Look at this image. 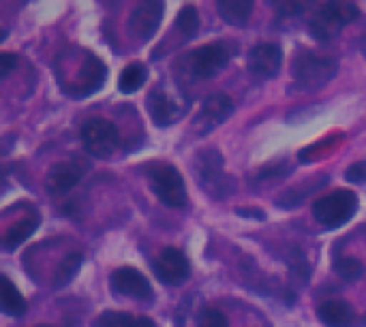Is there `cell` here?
I'll use <instances>...</instances> for the list:
<instances>
[{"label":"cell","instance_id":"4316f807","mask_svg":"<svg viewBox=\"0 0 366 327\" xmlns=\"http://www.w3.org/2000/svg\"><path fill=\"white\" fill-rule=\"evenodd\" d=\"M309 4L307 2H277L274 9H279L283 15H298L307 9Z\"/></svg>","mask_w":366,"mask_h":327},{"label":"cell","instance_id":"d6986e66","mask_svg":"<svg viewBox=\"0 0 366 327\" xmlns=\"http://www.w3.org/2000/svg\"><path fill=\"white\" fill-rule=\"evenodd\" d=\"M217 11L221 19H225L232 26H244L253 15V2L251 0H225L217 2Z\"/></svg>","mask_w":366,"mask_h":327},{"label":"cell","instance_id":"8fae6325","mask_svg":"<svg viewBox=\"0 0 366 327\" xmlns=\"http://www.w3.org/2000/svg\"><path fill=\"white\" fill-rule=\"evenodd\" d=\"M234 111V101L223 94V92H217V94H210L204 103H202V109L199 114L195 116V131L199 135H206L208 131L217 129L219 124H223Z\"/></svg>","mask_w":366,"mask_h":327},{"label":"cell","instance_id":"44dd1931","mask_svg":"<svg viewBox=\"0 0 366 327\" xmlns=\"http://www.w3.org/2000/svg\"><path fill=\"white\" fill-rule=\"evenodd\" d=\"M146 79H148V69L142 62H133V64L124 66V71L120 73L118 90L122 94H133L146 84Z\"/></svg>","mask_w":366,"mask_h":327},{"label":"cell","instance_id":"cb8c5ba5","mask_svg":"<svg viewBox=\"0 0 366 327\" xmlns=\"http://www.w3.org/2000/svg\"><path fill=\"white\" fill-rule=\"evenodd\" d=\"M335 270H337V274L343 281H356V278L362 276L365 266L358 259H354V257H341V259L335 261Z\"/></svg>","mask_w":366,"mask_h":327},{"label":"cell","instance_id":"7a4b0ae2","mask_svg":"<svg viewBox=\"0 0 366 327\" xmlns=\"http://www.w3.org/2000/svg\"><path fill=\"white\" fill-rule=\"evenodd\" d=\"M358 15L360 11L354 2H324L311 15L309 28L317 41H330L341 32L343 26L358 19Z\"/></svg>","mask_w":366,"mask_h":327},{"label":"cell","instance_id":"ac0fdd59","mask_svg":"<svg viewBox=\"0 0 366 327\" xmlns=\"http://www.w3.org/2000/svg\"><path fill=\"white\" fill-rule=\"evenodd\" d=\"M92 327H157V323L142 315L131 313H118V311H105L94 319Z\"/></svg>","mask_w":366,"mask_h":327},{"label":"cell","instance_id":"4fadbf2b","mask_svg":"<svg viewBox=\"0 0 366 327\" xmlns=\"http://www.w3.org/2000/svg\"><path fill=\"white\" fill-rule=\"evenodd\" d=\"M283 49L277 43H259L249 51V71L259 79H270L279 73Z\"/></svg>","mask_w":366,"mask_h":327},{"label":"cell","instance_id":"f1b7e54d","mask_svg":"<svg viewBox=\"0 0 366 327\" xmlns=\"http://www.w3.org/2000/svg\"><path fill=\"white\" fill-rule=\"evenodd\" d=\"M236 214H238V216H253V218H259V221L266 218V214H264L262 210H244V208H242V210H236Z\"/></svg>","mask_w":366,"mask_h":327},{"label":"cell","instance_id":"484cf974","mask_svg":"<svg viewBox=\"0 0 366 327\" xmlns=\"http://www.w3.org/2000/svg\"><path fill=\"white\" fill-rule=\"evenodd\" d=\"M345 178L350 180V182H354V184H360V182H366V163H354L350 169H347V173H345Z\"/></svg>","mask_w":366,"mask_h":327},{"label":"cell","instance_id":"277c9868","mask_svg":"<svg viewBox=\"0 0 366 327\" xmlns=\"http://www.w3.org/2000/svg\"><path fill=\"white\" fill-rule=\"evenodd\" d=\"M148 180L152 193L159 197V201L167 208L180 210L187 206V186L180 176V171L174 165L157 163L148 169Z\"/></svg>","mask_w":366,"mask_h":327},{"label":"cell","instance_id":"9c48e42d","mask_svg":"<svg viewBox=\"0 0 366 327\" xmlns=\"http://www.w3.org/2000/svg\"><path fill=\"white\" fill-rule=\"evenodd\" d=\"M152 270H154V276L159 278V283H163L167 287L182 285L191 276V266H189L187 255L174 246H167L157 255V259L152 261Z\"/></svg>","mask_w":366,"mask_h":327},{"label":"cell","instance_id":"7402d4cb","mask_svg":"<svg viewBox=\"0 0 366 327\" xmlns=\"http://www.w3.org/2000/svg\"><path fill=\"white\" fill-rule=\"evenodd\" d=\"M81 261H84L81 253H71V255H66V257L58 263V268H56V272H54V287H64V285H69V283L75 278V274L79 272Z\"/></svg>","mask_w":366,"mask_h":327},{"label":"cell","instance_id":"9a60e30c","mask_svg":"<svg viewBox=\"0 0 366 327\" xmlns=\"http://www.w3.org/2000/svg\"><path fill=\"white\" fill-rule=\"evenodd\" d=\"M146 105H148V114H150V118H152V122H154L157 126H169V124H174V122L178 120V116H180V111H178L174 99H172L167 92H163L161 88H159V90H152V92L148 94Z\"/></svg>","mask_w":366,"mask_h":327},{"label":"cell","instance_id":"ffe728a7","mask_svg":"<svg viewBox=\"0 0 366 327\" xmlns=\"http://www.w3.org/2000/svg\"><path fill=\"white\" fill-rule=\"evenodd\" d=\"M0 308L9 317H21L26 313L24 296L17 291V287L6 276L0 278Z\"/></svg>","mask_w":366,"mask_h":327},{"label":"cell","instance_id":"d4e9b609","mask_svg":"<svg viewBox=\"0 0 366 327\" xmlns=\"http://www.w3.org/2000/svg\"><path fill=\"white\" fill-rule=\"evenodd\" d=\"M195 327H229L227 317L217 311V308H204L199 315H197V326Z\"/></svg>","mask_w":366,"mask_h":327},{"label":"cell","instance_id":"f546056e","mask_svg":"<svg viewBox=\"0 0 366 327\" xmlns=\"http://www.w3.org/2000/svg\"><path fill=\"white\" fill-rule=\"evenodd\" d=\"M34 327H54V326H34Z\"/></svg>","mask_w":366,"mask_h":327},{"label":"cell","instance_id":"e0dca14e","mask_svg":"<svg viewBox=\"0 0 366 327\" xmlns=\"http://www.w3.org/2000/svg\"><path fill=\"white\" fill-rule=\"evenodd\" d=\"M39 216L32 214L28 218H21L17 223H13L6 231H4V238H2V248L4 251H15L19 244H24L36 229H39Z\"/></svg>","mask_w":366,"mask_h":327},{"label":"cell","instance_id":"52a82bcc","mask_svg":"<svg viewBox=\"0 0 366 327\" xmlns=\"http://www.w3.org/2000/svg\"><path fill=\"white\" fill-rule=\"evenodd\" d=\"M105 77H107L105 62L99 56H94L92 51H86V56H84V60L79 64V71L75 75V79L64 88V92L69 96H73V99L90 96V94H94L103 86Z\"/></svg>","mask_w":366,"mask_h":327},{"label":"cell","instance_id":"6da1fadb","mask_svg":"<svg viewBox=\"0 0 366 327\" xmlns=\"http://www.w3.org/2000/svg\"><path fill=\"white\" fill-rule=\"evenodd\" d=\"M234 54H236L234 41H227V39L212 41L184 54L176 62V66H178V73L184 75L187 79H208V77H214L221 69H225V64L232 60Z\"/></svg>","mask_w":366,"mask_h":327},{"label":"cell","instance_id":"5b68a950","mask_svg":"<svg viewBox=\"0 0 366 327\" xmlns=\"http://www.w3.org/2000/svg\"><path fill=\"white\" fill-rule=\"evenodd\" d=\"M335 73H337V60L328 56H320L309 49L300 51L294 60V79L305 90L322 88L335 77Z\"/></svg>","mask_w":366,"mask_h":327},{"label":"cell","instance_id":"3957f363","mask_svg":"<svg viewBox=\"0 0 366 327\" xmlns=\"http://www.w3.org/2000/svg\"><path fill=\"white\" fill-rule=\"evenodd\" d=\"M358 210V197L354 191H332L326 197H320L313 203L315 221L326 229H339L354 218Z\"/></svg>","mask_w":366,"mask_h":327},{"label":"cell","instance_id":"8992f818","mask_svg":"<svg viewBox=\"0 0 366 327\" xmlns=\"http://www.w3.org/2000/svg\"><path fill=\"white\" fill-rule=\"evenodd\" d=\"M79 137L84 150L97 159L112 156V152L120 146V131L114 122L103 118H90L88 122H84Z\"/></svg>","mask_w":366,"mask_h":327},{"label":"cell","instance_id":"4dcf8cb0","mask_svg":"<svg viewBox=\"0 0 366 327\" xmlns=\"http://www.w3.org/2000/svg\"><path fill=\"white\" fill-rule=\"evenodd\" d=\"M365 54H366V43H365Z\"/></svg>","mask_w":366,"mask_h":327},{"label":"cell","instance_id":"603a6c76","mask_svg":"<svg viewBox=\"0 0 366 327\" xmlns=\"http://www.w3.org/2000/svg\"><path fill=\"white\" fill-rule=\"evenodd\" d=\"M176 28L189 41L199 32V15H197V11H195L193 4H187V6L180 9L178 19H176Z\"/></svg>","mask_w":366,"mask_h":327},{"label":"cell","instance_id":"7c38bea8","mask_svg":"<svg viewBox=\"0 0 366 327\" xmlns=\"http://www.w3.org/2000/svg\"><path fill=\"white\" fill-rule=\"evenodd\" d=\"M165 4L163 2H139L131 17H129V32L137 41H148L157 32L161 19H163Z\"/></svg>","mask_w":366,"mask_h":327},{"label":"cell","instance_id":"83f0119b","mask_svg":"<svg viewBox=\"0 0 366 327\" xmlns=\"http://www.w3.org/2000/svg\"><path fill=\"white\" fill-rule=\"evenodd\" d=\"M15 66H17V56H13V54H2V56H0V77H2V79H4Z\"/></svg>","mask_w":366,"mask_h":327},{"label":"cell","instance_id":"30bf717a","mask_svg":"<svg viewBox=\"0 0 366 327\" xmlns=\"http://www.w3.org/2000/svg\"><path fill=\"white\" fill-rule=\"evenodd\" d=\"M109 285H112L114 293H118V296H127V298L137 300V302H152L154 300V291L150 287V281L135 268L114 270L109 276Z\"/></svg>","mask_w":366,"mask_h":327},{"label":"cell","instance_id":"ba28073f","mask_svg":"<svg viewBox=\"0 0 366 327\" xmlns=\"http://www.w3.org/2000/svg\"><path fill=\"white\" fill-rule=\"evenodd\" d=\"M225 161L214 150H202L195 159V178L202 184L204 191H208L212 197H225L229 188H225V173H223Z\"/></svg>","mask_w":366,"mask_h":327},{"label":"cell","instance_id":"5bb4252c","mask_svg":"<svg viewBox=\"0 0 366 327\" xmlns=\"http://www.w3.org/2000/svg\"><path fill=\"white\" fill-rule=\"evenodd\" d=\"M84 176V167L77 161H62L45 176V191L54 197L66 195Z\"/></svg>","mask_w":366,"mask_h":327},{"label":"cell","instance_id":"2e32d148","mask_svg":"<svg viewBox=\"0 0 366 327\" xmlns=\"http://www.w3.org/2000/svg\"><path fill=\"white\" fill-rule=\"evenodd\" d=\"M317 319L326 327H352L356 321V313L343 300H328L317 306Z\"/></svg>","mask_w":366,"mask_h":327}]
</instances>
